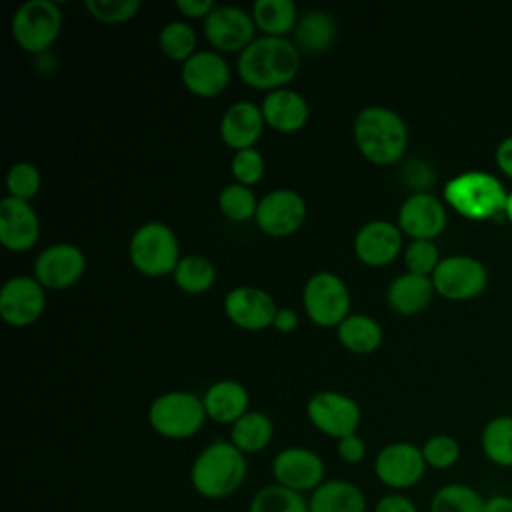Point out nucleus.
<instances>
[{
    "label": "nucleus",
    "instance_id": "13",
    "mask_svg": "<svg viewBox=\"0 0 512 512\" xmlns=\"http://www.w3.org/2000/svg\"><path fill=\"white\" fill-rule=\"evenodd\" d=\"M46 310V288L34 276H12L0 290V316L12 328H26Z\"/></svg>",
    "mask_w": 512,
    "mask_h": 512
},
{
    "label": "nucleus",
    "instance_id": "28",
    "mask_svg": "<svg viewBox=\"0 0 512 512\" xmlns=\"http://www.w3.org/2000/svg\"><path fill=\"white\" fill-rule=\"evenodd\" d=\"M338 342L352 354H372L380 348L384 332L368 314H348L336 328Z\"/></svg>",
    "mask_w": 512,
    "mask_h": 512
},
{
    "label": "nucleus",
    "instance_id": "5",
    "mask_svg": "<svg viewBox=\"0 0 512 512\" xmlns=\"http://www.w3.org/2000/svg\"><path fill=\"white\" fill-rule=\"evenodd\" d=\"M202 396L186 390H172L156 396L148 408L150 428L168 440H186L196 436L206 422Z\"/></svg>",
    "mask_w": 512,
    "mask_h": 512
},
{
    "label": "nucleus",
    "instance_id": "21",
    "mask_svg": "<svg viewBox=\"0 0 512 512\" xmlns=\"http://www.w3.org/2000/svg\"><path fill=\"white\" fill-rule=\"evenodd\" d=\"M40 238V218L30 202L4 196L0 202V242L10 252H28Z\"/></svg>",
    "mask_w": 512,
    "mask_h": 512
},
{
    "label": "nucleus",
    "instance_id": "36",
    "mask_svg": "<svg viewBox=\"0 0 512 512\" xmlns=\"http://www.w3.org/2000/svg\"><path fill=\"white\" fill-rule=\"evenodd\" d=\"M218 210L230 222H246L256 216L258 198L250 186L232 182L218 194Z\"/></svg>",
    "mask_w": 512,
    "mask_h": 512
},
{
    "label": "nucleus",
    "instance_id": "47",
    "mask_svg": "<svg viewBox=\"0 0 512 512\" xmlns=\"http://www.w3.org/2000/svg\"><path fill=\"white\" fill-rule=\"evenodd\" d=\"M484 512H512V496L492 494L484 502Z\"/></svg>",
    "mask_w": 512,
    "mask_h": 512
},
{
    "label": "nucleus",
    "instance_id": "34",
    "mask_svg": "<svg viewBox=\"0 0 512 512\" xmlns=\"http://www.w3.org/2000/svg\"><path fill=\"white\" fill-rule=\"evenodd\" d=\"M248 512H310L308 498L280 484H266L252 496Z\"/></svg>",
    "mask_w": 512,
    "mask_h": 512
},
{
    "label": "nucleus",
    "instance_id": "19",
    "mask_svg": "<svg viewBox=\"0 0 512 512\" xmlns=\"http://www.w3.org/2000/svg\"><path fill=\"white\" fill-rule=\"evenodd\" d=\"M184 88L198 98H216L230 84V66L216 50H198L180 68Z\"/></svg>",
    "mask_w": 512,
    "mask_h": 512
},
{
    "label": "nucleus",
    "instance_id": "4",
    "mask_svg": "<svg viewBox=\"0 0 512 512\" xmlns=\"http://www.w3.org/2000/svg\"><path fill=\"white\" fill-rule=\"evenodd\" d=\"M506 200L504 184L484 170L460 172L444 184V202L468 220H492L504 214Z\"/></svg>",
    "mask_w": 512,
    "mask_h": 512
},
{
    "label": "nucleus",
    "instance_id": "18",
    "mask_svg": "<svg viewBox=\"0 0 512 512\" xmlns=\"http://www.w3.org/2000/svg\"><path fill=\"white\" fill-rule=\"evenodd\" d=\"M276 310L278 306L274 298L258 286H236L224 298V312L228 320L248 332L272 326Z\"/></svg>",
    "mask_w": 512,
    "mask_h": 512
},
{
    "label": "nucleus",
    "instance_id": "40",
    "mask_svg": "<svg viewBox=\"0 0 512 512\" xmlns=\"http://www.w3.org/2000/svg\"><path fill=\"white\" fill-rule=\"evenodd\" d=\"M420 448L426 466L434 470H448L460 460V444L448 434H434Z\"/></svg>",
    "mask_w": 512,
    "mask_h": 512
},
{
    "label": "nucleus",
    "instance_id": "38",
    "mask_svg": "<svg viewBox=\"0 0 512 512\" xmlns=\"http://www.w3.org/2000/svg\"><path fill=\"white\" fill-rule=\"evenodd\" d=\"M84 8L88 14L102 24H124L132 20L140 8V0H86Z\"/></svg>",
    "mask_w": 512,
    "mask_h": 512
},
{
    "label": "nucleus",
    "instance_id": "17",
    "mask_svg": "<svg viewBox=\"0 0 512 512\" xmlns=\"http://www.w3.org/2000/svg\"><path fill=\"white\" fill-rule=\"evenodd\" d=\"M448 214L440 198L430 192H412L398 210V228L412 240H434L446 228Z\"/></svg>",
    "mask_w": 512,
    "mask_h": 512
},
{
    "label": "nucleus",
    "instance_id": "15",
    "mask_svg": "<svg viewBox=\"0 0 512 512\" xmlns=\"http://www.w3.org/2000/svg\"><path fill=\"white\" fill-rule=\"evenodd\" d=\"M256 226L270 238L294 234L306 220L304 198L290 188H276L258 200Z\"/></svg>",
    "mask_w": 512,
    "mask_h": 512
},
{
    "label": "nucleus",
    "instance_id": "45",
    "mask_svg": "<svg viewBox=\"0 0 512 512\" xmlns=\"http://www.w3.org/2000/svg\"><path fill=\"white\" fill-rule=\"evenodd\" d=\"M494 158H496L498 170L512 180V136L500 140V144L496 146Z\"/></svg>",
    "mask_w": 512,
    "mask_h": 512
},
{
    "label": "nucleus",
    "instance_id": "44",
    "mask_svg": "<svg viewBox=\"0 0 512 512\" xmlns=\"http://www.w3.org/2000/svg\"><path fill=\"white\" fill-rule=\"evenodd\" d=\"M214 6L216 4L212 0H176V10L186 18L196 20H204L214 10Z\"/></svg>",
    "mask_w": 512,
    "mask_h": 512
},
{
    "label": "nucleus",
    "instance_id": "12",
    "mask_svg": "<svg viewBox=\"0 0 512 512\" xmlns=\"http://www.w3.org/2000/svg\"><path fill=\"white\" fill-rule=\"evenodd\" d=\"M306 416L318 432L334 440L356 434L362 420L358 402L334 390L316 392L306 404Z\"/></svg>",
    "mask_w": 512,
    "mask_h": 512
},
{
    "label": "nucleus",
    "instance_id": "27",
    "mask_svg": "<svg viewBox=\"0 0 512 512\" xmlns=\"http://www.w3.org/2000/svg\"><path fill=\"white\" fill-rule=\"evenodd\" d=\"M336 34V22L328 12L310 10L298 18L292 42L300 52L320 54L334 44Z\"/></svg>",
    "mask_w": 512,
    "mask_h": 512
},
{
    "label": "nucleus",
    "instance_id": "16",
    "mask_svg": "<svg viewBox=\"0 0 512 512\" xmlns=\"http://www.w3.org/2000/svg\"><path fill=\"white\" fill-rule=\"evenodd\" d=\"M86 270L84 252L68 242L44 248L34 260V278L46 290H66L74 286Z\"/></svg>",
    "mask_w": 512,
    "mask_h": 512
},
{
    "label": "nucleus",
    "instance_id": "10",
    "mask_svg": "<svg viewBox=\"0 0 512 512\" xmlns=\"http://www.w3.org/2000/svg\"><path fill=\"white\" fill-rule=\"evenodd\" d=\"M432 284L436 294L446 300H470L484 292L488 284V270L474 256L454 254L440 260L432 274Z\"/></svg>",
    "mask_w": 512,
    "mask_h": 512
},
{
    "label": "nucleus",
    "instance_id": "6",
    "mask_svg": "<svg viewBox=\"0 0 512 512\" xmlns=\"http://www.w3.org/2000/svg\"><path fill=\"white\" fill-rule=\"evenodd\" d=\"M132 266L150 278L168 276L180 262V244L176 232L164 222H144L128 242Z\"/></svg>",
    "mask_w": 512,
    "mask_h": 512
},
{
    "label": "nucleus",
    "instance_id": "26",
    "mask_svg": "<svg viewBox=\"0 0 512 512\" xmlns=\"http://www.w3.org/2000/svg\"><path fill=\"white\" fill-rule=\"evenodd\" d=\"M434 284L430 276H418L412 272H404L396 276L388 290L386 300L388 306L402 316H414L428 308L432 296H434Z\"/></svg>",
    "mask_w": 512,
    "mask_h": 512
},
{
    "label": "nucleus",
    "instance_id": "25",
    "mask_svg": "<svg viewBox=\"0 0 512 512\" xmlns=\"http://www.w3.org/2000/svg\"><path fill=\"white\" fill-rule=\"evenodd\" d=\"M310 512H366L368 502L362 488L350 480H324L308 496Z\"/></svg>",
    "mask_w": 512,
    "mask_h": 512
},
{
    "label": "nucleus",
    "instance_id": "41",
    "mask_svg": "<svg viewBox=\"0 0 512 512\" xmlns=\"http://www.w3.org/2000/svg\"><path fill=\"white\" fill-rule=\"evenodd\" d=\"M230 172L234 176V182H238L242 186H254V184H258L262 180V176L266 172L264 156L256 148L238 150L232 156Z\"/></svg>",
    "mask_w": 512,
    "mask_h": 512
},
{
    "label": "nucleus",
    "instance_id": "30",
    "mask_svg": "<svg viewBox=\"0 0 512 512\" xmlns=\"http://www.w3.org/2000/svg\"><path fill=\"white\" fill-rule=\"evenodd\" d=\"M250 14L256 30L272 38H286L288 32H294L300 18L292 0H256Z\"/></svg>",
    "mask_w": 512,
    "mask_h": 512
},
{
    "label": "nucleus",
    "instance_id": "35",
    "mask_svg": "<svg viewBox=\"0 0 512 512\" xmlns=\"http://www.w3.org/2000/svg\"><path fill=\"white\" fill-rule=\"evenodd\" d=\"M158 46L160 52L178 64H184L188 58H192L196 50V32L188 22L172 20L168 22L160 34H158Z\"/></svg>",
    "mask_w": 512,
    "mask_h": 512
},
{
    "label": "nucleus",
    "instance_id": "31",
    "mask_svg": "<svg viewBox=\"0 0 512 512\" xmlns=\"http://www.w3.org/2000/svg\"><path fill=\"white\" fill-rule=\"evenodd\" d=\"M480 448L488 462L500 468H512V416L490 418L480 432Z\"/></svg>",
    "mask_w": 512,
    "mask_h": 512
},
{
    "label": "nucleus",
    "instance_id": "29",
    "mask_svg": "<svg viewBox=\"0 0 512 512\" xmlns=\"http://www.w3.org/2000/svg\"><path fill=\"white\" fill-rule=\"evenodd\" d=\"M274 436V422L260 410H248L230 426V442L242 454H256L268 448Z\"/></svg>",
    "mask_w": 512,
    "mask_h": 512
},
{
    "label": "nucleus",
    "instance_id": "39",
    "mask_svg": "<svg viewBox=\"0 0 512 512\" xmlns=\"http://www.w3.org/2000/svg\"><path fill=\"white\" fill-rule=\"evenodd\" d=\"M440 260V250L434 240H410L404 248V266L412 274L432 278Z\"/></svg>",
    "mask_w": 512,
    "mask_h": 512
},
{
    "label": "nucleus",
    "instance_id": "33",
    "mask_svg": "<svg viewBox=\"0 0 512 512\" xmlns=\"http://www.w3.org/2000/svg\"><path fill=\"white\" fill-rule=\"evenodd\" d=\"M486 498L464 482L440 486L430 498V512H484Z\"/></svg>",
    "mask_w": 512,
    "mask_h": 512
},
{
    "label": "nucleus",
    "instance_id": "3",
    "mask_svg": "<svg viewBox=\"0 0 512 512\" xmlns=\"http://www.w3.org/2000/svg\"><path fill=\"white\" fill-rule=\"evenodd\" d=\"M248 476V460L230 440H214L204 446L192 466V490L206 500H222L232 496Z\"/></svg>",
    "mask_w": 512,
    "mask_h": 512
},
{
    "label": "nucleus",
    "instance_id": "20",
    "mask_svg": "<svg viewBox=\"0 0 512 512\" xmlns=\"http://www.w3.org/2000/svg\"><path fill=\"white\" fill-rule=\"evenodd\" d=\"M402 230L390 220H370L362 224L354 236V252L358 260L370 268L392 264L402 250Z\"/></svg>",
    "mask_w": 512,
    "mask_h": 512
},
{
    "label": "nucleus",
    "instance_id": "14",
    "mask_svg": "<svg viewBox=\"0 0 512 512\" xmlns=\"http://www.w3.org/2000/svg\"><path fill=\"white\" fill-rule=\"evenodd\" d=\"M326 466L318 452L306 446L282 448L272 458V476L276 484L294 492H314L324 482Z\"/></svg>",
    "mask_w": 512,
    "mask_h": 512
},
{
    "label": "nucleus",
    "instance_id": "32",
    "mask_svg": "<svg viewBox=\"0 0 512 512\" xmlns=\"http://www.w3.org/2000/svg\"><path fill=\"white\" fill-rule=\"evenodd\" d=\"M174 284L184 292V294H204L208 292L214 282H216V266L210 258L202 254H188L182 256L176 270L172 272Z\"/></svg>",
    "mask_w": 512,
    "mask_h": 512
},
{
    "label": "nucleus",
    "instance_id": "8",
    "mask_svg": "<svg viewBox=\"0 0 512 512\" xmlns=\"http://www.w3.org/2000/svg\"><path fill=\"white\" fill-rule=\"evenodd\" d=\"M302 304L312 324L338 328L350 314V290L334 272H316L304 284Z\"/></svg>",
    "mask_w": 512,
    "mask_h": 512
},
{
    "label": "nucleus",
    "instance_id": "24",
    "mask_svg": "<svg viewBox=\"0 0 512 512\" xmlns=\"http://www.w3.org/2000/svg\"><path fill=\"white\" fill-rule=\"evenodd\" d=\"M206 416L208 420L216 424H234L238 418H242L248 412L250 396L244 384L238 380H216L208 386V390L202 396Z\"/></svg>",
    "mask_w": 512,
    "mask_h": 512
},
{
    "label": "nucleus",
    "instance_id": "46",
    "mask_svg": "<svg viewBox=\"0 0 512 512\" xmlns=\"http://www.w3.org/2000/svg\"><path fill=\"white\" fill-rule=\"evenodd\" d=\"M298 320H300V318H298V314H296L292 308H278L276 314H274L272 326H274L278 332L288 334V332L296 330Z\"/></svg>",
    "mask_w": 512,
    "mask_h": 512
},
{
    "label": "nucleus",
    "instance_id": "1",
    "mask_svg": "<svg viewBox=\"0 0 512 512\" xmlns=\"http://www.w3.org/2000/svg\"><path fill=\"white\" fill-rule=\"evenodd\" d=\"M300 60L302 52L292 40L258 36L238 54L236 72L246 86L268 94L272 90L288 88L300 72Z\"/></svg>",
    "mask_w": 512,
    "mask_h": 512
},
{
    "label": "nucleus",
    "instance_id": "7",
    "mask_svg": "<svg viewBox=\"0 0 512 512\" xmlns=\"http://www.w3.org/2000/svg\"><path fill=\"white\" fill-rule=\"evenodd\" d=\"M64 16L52 0H28L16 8L10 20L14 42L30 54H44L62 32Z\"/></svg>",
    "mask_w": 512,
    "mask_h": 512
},
{
    "label": "nucleus",
    "instance_id": "2",
    "mask_svg": "<svg viewBox=\"0 0 512 512\" xmlns=\"http://www.w3.org/2000/svg\"><path fill=\"white\" fill-rule=\"evenodd\" d=\"M358 152L376 166L396 164L408 148V126L404 118L386 106L362 108L352 124Z\"/></svg>",
    "mask_w": 512,
    "mask_h": 512
},
{
    "label": "nucleus",
    "instance_id": "11",
    "mask_svg": "<svg viewBox=\"0 0 512 512\" xmlns=\"http://www.w3.org/2000/svg\"><path fill=\"white\" fill-rule=\"evenodd\" d=\"M204 38L220 54H240L256 40V24L252 14L238 6H214L202 20Z\"/></svg>",
    "mask_w": 512,
    "mask_h": 512
},
{
    "label": "nucleus",
    "instance_id": "22",
    "mask_svg": "<svg viewBox=\"0 0 512 512\" xmlns=\"http://www.w3.org/2000/svg\"><path fill=\"white\" fill-rule=\"evenodd\" d=\"M260 110L264 114L266 126L280 134L300 132L310 118V106L306 98L290 86L268 92L260 104Z\"/></svg>",
    "mask_w": 512,
    "mask_h": 512
},
{
    "label": "nucleus",
    "instance_id": "48",
    "mask_svg": "<svg viewBox=\"0 0 512 512\" xmlns=\"http://www.w3.org/2000/svg\"><path fill=\"white\" fill-rule=\"evenodd\" d=\"M504 216L506 220L512 224V190L508 192V200H506V208H504Z\"/></svg>",
    "mask_w": 512,
    "mask_h": 512
},
{
    "label": "nucleus",
    "instance_id": "43",
    "mask_svg": "<svg viewBox=\"0 0 512 512\" xmlns=\"http://www.w3.org/2000/svg\"><path fill=\"white\" fill-rule=\"evenodd\" d=\"M372 512H418V506L404 492H388L378 498Z\"/></svg>",
    "mask_w": 512,
    "mask_h": 512
},
{
    "label": "nucleus",
    "instance_id": "37",
    "mask_svg": "<svg viewBox=\"0 0 512 512\" xmlns=\"http://www.w3.org/2000/svg\"><path fill=\"white\" fill-rule=\"evenodd\" d=\"M40 186H42V176L32 162L20 160L10 166L6 174L8 196L30 202L40 192Z\"/></svg>",
    "mask_w": 512,
    "mask_h": 512
},
{
    "label": "nucleus",
    "instance_id": "42",
    "mask_svg": "<svg viewBox=\"0 0 512 512\" xmlns=\"http://www.w3.org/2000/svg\"><path fill=\"white\" fill-rule=\"evenodd\" d=\"M336 452L346 464H360L366 458V442L358 434L336 440Z\"/></svg>",
    "mask_w": 512,
    "mask_h": 512
},
{
    "label": "nucleus",
    "instance_id": "9",
    "mask_svg": "<svg viewBox=\"0 0 512 512\" xmlns=\"http://www.w3.org/2000/svg\"><path fill=\"white\" fill-rule=\"evenodd\" d=\"M426 468L422 448L406 440L386 444L374 458V474L390 492L414 488L424 478Z\"/></svg>",
    "mask_w": 512,
    "mask_h": 512
},
{
    "label": "nucleus",
    "instance_id": "23",
    "mask_svg": "<svg viewBox=\"0 0 512 512\" xmlns=\"http://www.w3.org/2000/svg\"><path fill=\"white\" fill-rule=\"evenodd\" d=\"M264 114L254 102H234L220 118V138L234 152L254 148L264 132Z\"/></svg>",
    "mask_w": 512,
    "mask_h": 512
}]
</instances>
